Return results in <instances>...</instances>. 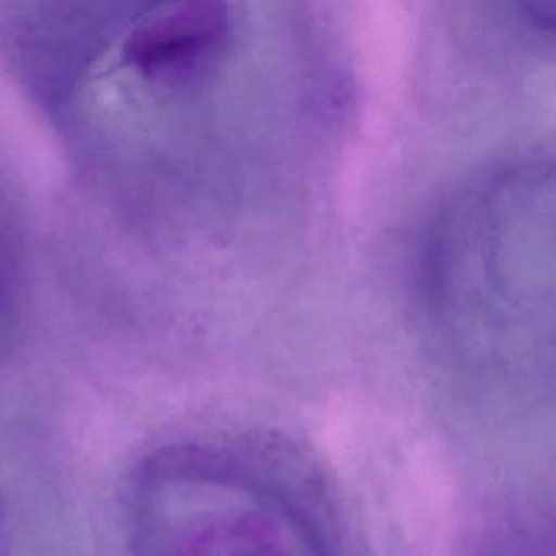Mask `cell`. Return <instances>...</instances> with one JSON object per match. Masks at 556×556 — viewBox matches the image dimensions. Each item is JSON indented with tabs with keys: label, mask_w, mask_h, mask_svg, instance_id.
I'll list each match as a JSON object with an SVG mask.
<instances>
[{
	"label": "cell",
	"mask_w": 556,
	"mask_h": 556,
	"mask_svg": "<svg viewBox=\"0 0 556 556\" xmlns=\"http://www.w3.org/2000/svg\"><path fill=\"white\" fill-rule=\"evenodd\" d=\"M139 556H328L291 501L220 458L168 452L136 500Z\"/></svg>",
	"instance_id": "6da1fadb"
},
{
	"label": "cell",
	"mask_w": 556,
	"mask_h": 556,
	"mask_svg": "<svg viewBox=\"0 0 556 556\" xmlns=\"http://www.w3.org/2000/svg\"><path fill=\"white\" fill-rule=\"evenodd\" d=\"M227 35L229 17L220 5H165L132 31L126 61L149 83H188L216 60Z\"/></svg>",
	"instance_id": "7a4b0ae2"
},
{
	"label": "cell",
	"mask_w": 556,
	"mask_h": 556,
	"mask_svg": "<svg viewBox=\"0 0 556 556\" xmlns=\"http://www.w3.org/2000/svg\"><path fill=\"white\" fill-rule=\"evenodd\" d=\"M2 542V540H0ZM4 555V552H2V546H0V556Z\"/></svg>",
	"instance_id": "3957f363"
}]
</instances>
